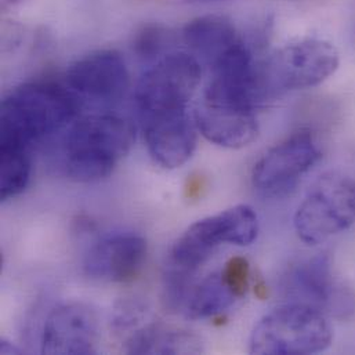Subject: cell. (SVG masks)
Listing matches in <instances>:
<instances>
[{"label":"cell","instance_id":"7402d4cb","mask_svg":"<svg viewBox=\"0 0 355 355\" xmlns=\"http://www.w3.org/2000/svg\"><path fill=\"white\" fill-rule=\"evenodd\" d=\"M206 187L205 178L202 176H191L187 181L185 185V196L188 199H196L199 196H202V192Z\"/></svg>","mask_w":355,"mask_h":355},{"label":"cell","instance_id":"7a4b0ae2","mask_svg":"<svg viewBox=\"0 0 355 355\" xmlns=\"http://www.w3.org/2000/svg\"><path fill=\"white\" fill-rule=\"evenodd\" d=\"M136 129L126 118L103 114L73 123L62 141V169L78 182L108 178L135 144Z\"/></svg>","mask_w":355,"mask_h":355},{"label":"cell","instance_id":"5bb4252c","mask_svg":"<svg viewBox=\"0 0 355 355\" xmlns=\"http://www.w3.org/2000/svg\"><path fill=\"white\" fill-rule=\"evenodd\" d=\"M193 121L207 141L224 148H243L259 133L254 110L249 107L202 98L195 110Z\"/></svg>","mask_w":355,"mask_h":355},{"label":"cell","instance_id":"52a82bcc","mask_svg":"<svg viewBox=\"0 0 355 355\" xmlns=\"http://www.w3.org/2000/svg\"><path fill=\"white\" fill-rule=\"evenodd\" d=\"M202 78L196 57L171 53L161 57L139 80L136 103L141 119L153 115L187 110Z\"/></svg>","mask_w":355,"mask_h":355},{"label":"cell","instance_id":"ffe728a7","mask_svg":"<svg viewBox=\"0 0 355 355\" xmlns=\"http://www.w3.org/2000/svg\"><path fill=\"white\" fill-rule=\"evenodd\" d=\"M148 315L150 310L147 303L139 299H125L115 306L111 325L115 334L130 336L147 324Z\"/></svg>","mask_w":355,"mask_h":355},{"label":"cell","instance_id":"4fadbf2b","mask_svg":"<svg viewBox=\"0 0 355 355\" xmlns=\"http://www.w3.org/2000/svg\"><path fill=\"white\" fill-rule=\"evenodd\" d=\"M144 136L153 159L165 169H178L193 154L196 125L187 110L143 118Z\"/></svg>","mask_w":355,"mask_h":355},{"label":"cell","instance_id":"e0dca14e","mask_svg":"<svg viewBox=\"0 0 355 355\" xmlns=\"http://www.w3.org/2000/svg\"><path fill=\"white\" fill-rule=\"evenodd\" d=\"M236 297L224 284L221 274L216 272L200 284L189 288L181 302L182 311L189 320L213 318L230 309Z\"/></svg>","mask_w":355,"mask_h":355},{"label":"cell","instance_id":"8fae6325","mask_svg":"<svg viewBox=\"0 0 355 355\" xmlns=\"http://www.w3.org/2000/svg\"><path fill=\"white\" fill-rule=\"evenodd\" d=\"M147 242L135 232L111 234L96 242L85 257V272L94 279L128 284L141 272Z\"/></svg>","mask_w":355,"mask_h":355},{"label":"cell","instance_id":"cb8c5ba5","mask_svg":"<svg viewBox=\"0 0 355 355\" xmlns=\"http://www.w3.org/2000/svg\"><path fill=\"white\" fill-rule=\"evenodd\" d=\"M25 1H29V0H1V8H3V10L14 8V7H17V6L24 4Z\"/></svg>","mask_w":355,"mask_h":355},{"label":"cell","instance_id":"5b68a950","mask_svg":"<svg viewBox=\"0 0 355 355\" xmlns=\"http://www.w3.org/2000/svg\"><path fill=\"white\" fill-rule=\"evenodd\" d=\"M339 61L336 47L325 40L307 39L286 44L259 64L261 98L314 87L336 72Z\"/></svg>","mask_w":355,"mask_h":355},{"label":"cell","instance_id":"6da1fadb","mask_svg":"<svg viewBox=\"0 0 355 355\" xmlns=\"http://www.w3.org/2000/svg\"><path fill=\"white\" fill-rule=\"evenodd\" d=\"M78 101L64 87L36 82L14 89L1 103L0 147L29 148L73 121Z\"/></svg>","mask_w":355,"mask_h":355},{"label":"cell","instance_id":"277c9868","mask_svg":"<svg viewBox=\"0 0 355 355\" xmlns=\"http://www.w3.org/2000/svg\"><path fill=\"white\" fill-rule=\"evenodd\" d=\"M259 228L257 213L249 205H236L193 223L172 249L168 277L188 281L218 245H250L256 241Z\"/></svg>","mask_w":355,"mask_h":355},{"label":"cell","instance_id":"44dd1931","mask_svg":"<svg viewBox=\"0 0 355 355\" xmlns=\"http://www.w3.org/2000/svg\"><path fill=\"white\" fill-rule=\"evenodd\" d=\"M220 274L224 284L236 299H241L246 295L250 284V266L245 257H231Z\"/></svg>","mask_w":355,"mask_h":355},{"label":"cell","instance_id":"d6986e66","mask_svg":"<svg viewBox=\"0 0 355 355\" xmlns=\"http://www.w3.org/2000/svg\"><path fill=\"white\" fill-rule=\"evenodd\" d=\"M173 43V33L159 24H147L141 26L133 40L135 53L143 60H155L164 55Z\"/></svg>","mask_w":355,"mask_h":355},{"label":"cell","instance_id":"603a6c76","mask_svg":"<svg viewBox=\"0 0 355 355\" xmlns=\"http://www.w3.org/2000/svg\"><path fill=\"white\" fill-rule=\"evenodd\" d=\"M0 353L1 354H18L19 349L10 345V342H7V340H1L0 342Z\"/></svg>","mask_w":355,"mask_h":355},{"label":"cell","instance_id":"ac0fdd59","mask_svg":"<svg viewBox=\"0 0 355 355\" xmlns=\"http://www.w3.org/2000/svg\"><path fill=\"white\" fill-rule=\"evenodd\" d=\"M31 178L28 151L0 147V199L4 202L25 191Z\"/></svg>","mask_w":355,"mask_h":355},{"label":"cell","instance_id":"7c38bea8","mask_svg":"<svg viewBox=\"0 0 355 355\" xmlns=\"http://www.w3.org/2000/svg\"><path fill=\"white\" fill-rule=\"evenodd\" d=\"M284 288L293 303L318 310L345 314L350 311L352 299L336 285L327 256L318 254L295 264L285 277Z\"/></svg>","mask_w":355,"mask_h":355},{"label":"cell","instance_id":"d4e9b609","mask_svg":"<svg viewBox=\"0 0 355 355\" xmlns=\"http://www.w3.org/2000/svg\"><path fill=\"white\" fill-rule=\"evenodd\" d=\"M254 292H256V296L259 297V299H266L267 297V295H268V292H267V288H266V285L263 284V282H260V284H257L256 285V289H254Z\"/></svg>","mask_w":355,"mask_h":355},{"label":"cell","instance_id":"2e32d148","mask_svg":"<svg viewBox=\"0 0 355 355\" xmlns=\"http://www.w3.org/2000/svg\"><path fill=\"white\" fill-rule=\"evenodd\" d=\"M125 350L130 354H196L200 339L188 332L150 322L126 338Z\"/></svg>","mask_w":355,"mask_h":355},{"label":"cell","instance_id":"484cf974","mask_svg":"<svg viewBox=\"0 0 355 355\" xmlns=\"http://www.w3.org/2000/svg\"><path fill=\"white\" fill-rule=\"evenodd\" d=\"M184 3H207V1H218V0H182Z\"/></svg>","mask_w":355,"mask_h":355},{"label":"cell","instance_id":"ba28073f","mask_svg":"<svg viewBox=\"0 0 355 355\" xmlns=\"http://www.w3.org/2000/svg\"><path fill=\"white\" fill-rule=\"evenodd\" d=\"M321 150L310 132H299L271 148L253 168L252 184L263 196L291 192L321 159Z\"/></svg>","mask_w":355,"mask_h":355},{"label":"cell","instance_id":"9c48e42d","mask_svg":"<svg viewBox=\"0 0 355 355\" xmlns=\"http://www.w3.org/2000/svg\"><path fill=\"white\" fill-rule=\"evenodd\" d=\"M100 336L97 311L82 302L55 307L46 318L42 331L43 354H94Z\"/></svg>","mask_w":355,"mask_h":355},{"label":"cell","instance_id":"9a60e30c","mask_svg":"<svg viewBox=\"0 0 355 355\" xmlns=\"http://www.w3.org/2000/svg\"><path fill=\"white\" fill-rule=\"evenodd\" d=\"M182 39L189 50L200 57L209 68L242 40L234 24L220 15H205L192 19L184 26Z\"/></svg>","mask_w":355,"mask_h":355},{"label":"cell","instance_id":"30bf717a","mask_svg":"<svg viewBox=\"0 0 355 355\" xmlns=\"http://www.w3.org/2000/svg\"><path fill=\"white\" fill-rule=\"evenodd\" d=\"M72 93L98 104L122 100L130 86V75L122 55L115 50H100L76 60L67 72Z\"/></svg>","mask_w":355,"mask_h":355},{"label":"cell","instance_id":"3957f363","mask_svg":"<svg viewBox=\"0 0 355 355\" xmlns=\"http://www.w3.org/2000/svg\"><path fill=\"white\" fill-rule=\"evenodd\" d=\"M332 340V327L321 310L291 302L259 321L249 340V352L259 355L315 354L329 349Z\"/></svg>","mask_w":355,"mask_h":355},{"label":"cell","instance_id":"8992f818","mask_svg":"<svg viewBox=\"0 0 355 355\" xmlns=\"http://www.w3.org/2000/svg\"><path fill=\"white\" fill-rule=\"evenodd\" d=\"M355 223V180L339 172L318 178L295 213V230L310 245L325 242Z\"/></svg>","mask_w":355,"mask_h":355}]
</instances>
